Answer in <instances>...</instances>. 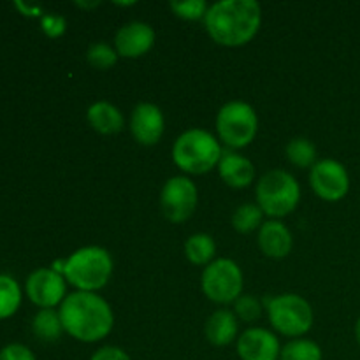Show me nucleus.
Returning <instances> with one entry per match:
<instances>
[{
  "instance_id": "obj_1",
  "label": "nucleus",
  "mask_w": 360,
  "mask_h": 360,
  "mask_svg": "<svg viewBox=\"0 0 360 360\" xmlns=\"http://www.w3.org/2000/svg\"><path fill=\"white\" fill-rule=\"evenodd\" d=\"M262 25V9L255 0H220L211 4L204 27L217 44L241 48L253 41Z\"/></svg>"
},
{
  "instance_id": "obj_2",
  "label": "nucleus",
  "mask_w": 360,
  "mask_h": 360,
  "mask_svg": "<svg viewBox=\"0 0 360 360\" xmlns=\"http://www.w3.org/2000/svg\"><path fill=\"white\" fill-rule=\"evenodd\" d=\"M63 330L81 343H97L115 327V313L104 297L95 292H72L58 309Z\"/></svg>"
},
{
  "instance_id": "obj_3",
  "label": "nucleus",
  "mask_w": 360,
  "mask_h": 360,
  "mask_svg": "<svg viewBox=\"0 0 360 360\" xmlns=\"http://www.w3.org/2000/svg\"><path fill=\"white\" fill-rule=\"evenodd\" d=\"M224 150L217 137L204 129H188L172 144V160L186 174H206L218 167Z\"/></svg>"
},
{
  "instance_id": "obj_4",
  "label": "nucleus",
  "mask_w": 360,
  "mask_h": 360,
  "mask_svg": "<svg viewBox=\"0 0 360 360\" xmlns=\"http://www.w3.org/2000/svg\"><path fill=\"white\" fill-rule=\"evenodd\" d=\"M112 274L111 253L102 246L76 250L63 266V278L79 292H95L108 285Z\"/></svg>"
},
{
  "instance_id": "obj_5",
  "label": "nucleus",
  "mask_w": 360,
  "mask_h": 360,
  "mask_svg": "<svg viewBox=\"0 0 360 360\" xmlns=\"http://www.w3.org/2000/svg\"><path fill=\"white\" fill-rule=\"evenodd\" d=\"M257 204L273 220L288 217L301 200V186L287 171L273 169L259 179L255 188Z\"/></svg>"
},
{
  "instance_id": "obj_6",
  "label": "nucleus",
  "mask_w": 360,
  "mask_h": 360,
  "mask_svg": "<svg viewBox=\"0 0 360 360\" xmlns=\"http://www.w3.org/2000/svg\"><path fill=\"white\" fill-rule=\"evenodd\" d=\"M267 316L276 333L287 338H301L313 327V308L297 294H281L266 301Z\"/></svg>"
},
{
  "instance_id": "obj_7",
  "label": "nucleus",
  "mask_w": 360,
  "mask_h": 360,
  "mask_svg": "<svg viewBox=\"0 0 360 360\" xmlns=\"http://www.w3.org/2000/svg\"><path fill=\"white\" fill-rule=\"evenodd\" d=\"M259 130V116L255 109L243 101H231L220 108L217 115L218 141L231 150H241L253 143Z\"/></svg>"
},
{
  "instance_id": "obj_8",
  "label": "nucleus",
  "mask_w": 360,
  "mask_h": 360,
  "mask_svg": "<svg viewBox=\"0 0 360 360\" xmlns=\"http://www.w3.org/2000/svg\"><path fill=\"white\" fill-rule=\"evenodd\" d=\"M243 271L232 259H217L204 267L200 288L217 304H234L243 295Z\"/></svg>"
},
{
  "instance_id": "obj_9",
  "label": "nucleus",
  "mask_w": 360,
  "mask_h": 360,
  "mask_svg": "<svg viewBox=\"0 0 360 360\" xmlns=\"http://www.w3.org/2000/svg\"><path fill=\"white\" fill-rule=\"evenodd\" d=\"M199 202L197 186L188 176H172L160 192V207L164 217L172 224H183L195 211Z\"/></svg>"
},
{
  "instance_id": "obj_10",
  "label": "nucleus",
  "mask_w": 360,
  "mask_h": 360,
  "mask_svg": "<svg viewBox=\"0 0 360 360\" xmlns=\"http://www.w3.org/2000/svg\"><path fill=\"white\" fill-rule=\"evenodd\" d=\"M309 185L316 197L327 202H338L350 192V174L340 160L322 158L309 171Z\"/></svg>"
},
{
  "instance_id": "obj_11",
  "label": "nucleus",
  "mask_w": 360,
  "mask_h": 360,
  "mask_svg": "<svg viewBox=\"0 0 360 360\" xmlns=\"http://www.w3.org/2000/svg\"><path fill=\"white\" fill-rule=\"evenodd\" d=\"M28 299L41 309H53L67 297V280L56 271L42 267L27 278Z\"/></svg>"
},
{
  "instance_id": "obj_12",
  "label": "nucleus",
  "mask_w": 360,
  "mask_h": 360,
  "mask_svg": "<svg viewBox=\"0 0 360 360\" xmlns=\"http://www.w3.org/2000/svg\"><path fill=\"white\" fill-rule=\"evenodd\" d=\"M165 130V116L158 105L141 102L130 115V132L143 146H155Z\"/></svg>"
},
{
  "instance_id": "obj_13",
  "label": "nucleus",
  "mask_w": 360,
  "mask_h": 360,
  "mask_svg": "<svg viewBox=\"0 0 360 360\" xmlns=\"http://www.w3.org/2000/svg\"><path fill=\"white\" fill-rule=\"evenodd\" d=\"M281 345L274 333L264 327H252L238 338L241 360H280Z\"/></svg>"
},
{
  "instance_id": "obj_14",
  "label": "nucleus",
  "mask_w": 360,
  "mask_h": 360,
  "mask_svg": "<svg viewBox=\"0 0 360 360\" xmlns=\"http://www.w3.org/2000/svg\"><path fill=\"white\" fill-rule=\"evenodd\" d=\"M155 44V30L144 21H130L115 35V49L125 58L144 56Z\"/></svg>"
},
{
  "instance_id": "obj_15",
  "label": "nucleus",
  "mask_w": 360,
  "mask_h": 360,
  "mask_svg": "<svg viewBox=\"0 0 360 360\" xmlns=\"http://www.w3.org/2000/svg\"><path fill=\"white\" fill-rule=\"evenodd\" d=\"M217 169L220 178L231 188H246V186L252 185L253 178H255V165H253V162L246 158L245 155H239L238 151L232 150L224 151Z\"/></svg>"
},
{
  "instance_id": "obj_16",
  "label": "nucleus",
  "mask_w": 360,
  "mask_h": 360,
  "mask_svg": "<svg viewBox=\"0 0 360 360\" xmlns=\"http://www.w3.org/2000/svg\"><path fill=\"white\" fill-rule=\"evenodd\" d=\"M259 248L269 259H285L292 252L294 238L287 225L280 220H269L259 229Z\"/></svg>"
},
{
  "instance_id": "obj_17",
  "label": "nucleus",
  "mask_w": 360,
  "mask_h": 360,
  "mask_svg": "<svg viewBox=\"0 0 360 360\" xmlns=\"http://www.w3.org/2000/svg\"><path fill=\"white\" fill-rule=\"evenodd\" d=\"M86 120L91 129L102 136H115V134L122 132L123 125H125L122 111L108 101L94 102L88 108Z\"/></svg>"
},
{
  "instance_id": "obj_18",
  "label": "nucleus",
  "mask_w": 360,
  "mask_h": 360,
  "mask_svg": "<svg viewBox=\"0 0 360 360\" xmlns=\"http://www.w3.org/2000/svg\"><path fill=\"white\" fill-rule=\"evenodd\" d=\"M238 316L231 309H218L207 319L206 338L214 347H227L238 338Z\"/></svg>"
},
{
  "instance_id": "obj_19",
  "label": "nucleus",
  "mask_w": 360,
  "mask_h": 360,
  "mask_svg": "<svg viewBox=\"0 0 360 360\" xmlns=\"http://www.w3.org/2000/svg\"><path fill=\"white\" fill-rule=\"evenodd\" d=\"M185 255L193 266H210L217 255V243L210 234H193L185 243Z\"/></svg>"
},
{
  "instance_id": "obj_20",
  "label": "nucleus",
  "mask_w": 360,
  "mask_h": 360,
  "mask_svg": "<svg viewBox=\"0 0 360 360\" xmlns=\"http://www.w3.org/2000/svg\"><path fill=\"white\" fill-rule=\"evenodd\" d=\"M32 330L39 340L46 341V343L58 341L65 333L58 311L55 309H39L37 315L32 320Z\"/></svg>"
},
{
  "instance_id": "obj_21",
  "label": "nucleus",
  "mask_w": 360,
  "mask_h": 360,
  "mask_svg": "<svg viewBox=\"0 0 360 360\" xmlns=\"http://www.w3.org/2000/svg\"><path fill=\"white\" fill-rule=\"evenodd\" d=\"M288 162L299 169H311L316 164V146L306 137H295L285 148Z\"/></svg>"
},
{
  "instance_id": "obj_22",
  "label": "nucleus",
  "mask_w": 360,
  "mask_h": 360,
  "mask_svg": "<svg viewBox=\"0 0 360 360\" xmlns=\"http://www.w3.org/2000/svg\"><path fill=\"white\" fill-rule=\"evenodd\" d=\"M21 288L9 274H0V320L11 319L20 309Z\"/></svg>"
},
{
  "instance_id": "obj_23",
  "label": "nucleus",
  "mask_w": 360,
  "mask_h": 360,
  "mask_svg": "<svg viewBox=\"0 0 360 360\" xmlns=\"http://www.w3.org/2000/svg\"><path fill=\"white\" fill-rule=\"evenodd\" d=\"M264 225V211L259 204H243L232 214V227L239 234H250Z\"/></svg>"
},
{
  "instance_id": "obj_24",
  "label": "nucleus",
  "mask_w": 360,
  "mask_h": 360,
  "mask_svg": "<svg viewBox=\"0 0 360 360\" xmlns=\"http://www.w3.org/2000/svg\"><path fill=\"white\" fill-rule=\"evenodd\" d=\"M323 352L319 343L304 338L288 341L285 347H281L280 360H322Z\"/></svg>"
},
{
  "instance_id": "obj_25",
  "label": "nucleus",
  "mask_w": 360,
  "mask_h": 360,
  "mask_svg": "<svg viewBox=\"0 0 360 360\" xmlns=\"http://www.w3.org/2000/svg\"><path fill=\"white\" fill-rule=\"evenodd\" d=\"M120 55L108 42H94L86 51V62L97 70H108L116 65Z\"/></svg>"
},
{
  "instance_id": "obj_26",
  "label": "nucleus",
  "mask_w": 360,
  "mask_h": 360,
  "mask_svg": "<svg viewBox=\"0 0 360 360\" xmlns=\"http://www.w3.org/2000/svg\"><path fill=\"white\" fill-rule=\"evenodd\" d=\"M171 11L185 21H204L210 4L206 0H172Z\"/></svg>"
},
{
  "instance_id": "obj_27",
  "label": "nucleus",
  "mask_w": 360,
  "mask_h": 360,
  "mask_svg": "<svg viewBox=\"0 0 360 360\" xmlns=\"http://www.w3.org/2000/svg\"><path fill=\"white\" fill-rule=\"evenodd\" d=\"M234 315L246 323L257 322L262 316V302L255 295H241L234 302Z\"/></svg>"
},
{
  "instance_id": "obj_28",
  "label": "nucleus",
  "mask_w": 360,
  "mask_h": 360,
  "mask_svg": "<svg viewBox=\"0 0 360 360\" xmlns=\"http://www.w3.org/2000/svg\"><path fill=\"white\" fill-rule=\"evenodd\" d=\"M41 30L42 34L49 39L62 37L67 30V20L62 14L46 13L44 16L41 18Z\"/></svg>"
},
{
  "instance_id": "obj_29",
  "label": "nucleus",
  "mask_w": 360,
  "mask_h": 360,
  "mask_svg": "<svg viewBox=\"0 0 360 360\" xmlns=\"http://www.w3.org/2000/svg\"><path fill=\"white\" fill-rule=\"evenodd\" d=\"M0 360H37L34 352L21 343H11L0 350Z\"/></svg>"
},
{
  "instance_id": "obj_30",
  "label": "nucleus",
  "mask_w": 360,
  "mask_h": 360,
  "mask_svg": "<svg viewBox=\"0 0 360 360\" xmlns=\"http://www.w3.org/2000/svg\"><path fill=\"white\" fill-rule=\"evenodd\" d=\"M90 360H132V359H130V355L127 354L123 348L111 347V345H109V347L98 348V350L91 355Z\"/></svg>"
},
{
  "instance_id": "obj_31",
  "label": "nucleus",
  "mask_w": 360,
  "mask_h": 360,
  "mask_svg": "<svg viewBox=\"0 0 360 360\" xmlns=\"http://www.w3.org/2000/svg\"><path fill=\"white\" fill-rule=\"evenodd\" d=\"M14 7H16V9L20 11L23 16H28V18H42V16H44L41 6H28V4H25V2H14Z\"/></svg>"
},
{
  "instance_id": "obj_32",
  "label": "nucleus",
  "mask_w": 360,
  "mask_h": 360,
  "mask_svg": "<svg viewBox=\"0 0 360 360\" xmlns=\"http://www.w3.org/2000/svg\"><path fill=\"white\" fill-rule=\"evenodd\" d=\"M355 340H357V343L360 345V316H359L357 323H355Z\"/></svg>"
}]
</instances>
